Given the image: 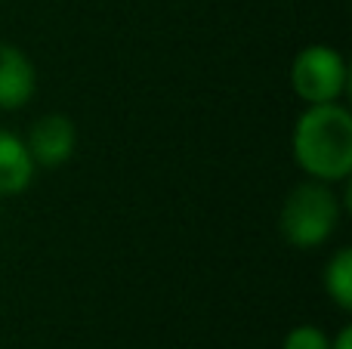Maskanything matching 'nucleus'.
I'll return each instance as SVG.
<instances>
[{
  "mask_svg": "<svg viewBox=\"0 0 352 349\" xmlns=\"http://www.w3.org/2000/svg\"><path fill=\"white\" fill-rule=\"evenodd\" d=\"M294 158L316 179H343L352 167V117L334 102L309 105L294 127Z\"/></svg>",
  "mask_w": 352,
  "mask_h": 349,
  "instance_id": "1",
  "label": "nucleus"
},
{
  "mask_svg": "<svg viewBox=\"0 0 352 349\" xmlns=\"http://www.w3.org/2000/svg\"><path fill=\"white\" fill-rule=\"evenodd\" d=\"M340 210H337V198L331 195L324 185L306 183L287 195L285 207H281L278 226L291 245L297 247H316L334 232Z\"/></svg>",
  "mask_w": 352,
  "mask_h": 349,
  "instance_id": "2",
  "label": "nucleus"
},
{
  "mask_svg": "<svg viewBox=\"0 0 352 349\" xmlns=\"http://www.w3.org/2000/svg\"><path fill=\"white\" fill-rule=\"evenodd\" d=\"M291 84L297 96H303L309 105L334 102L346 84V65H343L337 49L324 47V43H312V47L300 49L294 59Z\"/></svg>",
  "mask_w": 352,
  "mask_h": 349,
  "instance_id": "3",
  "label": "nucleus"
},
{
  "mask_svg": "<svg viewBox=\"0 0 352 349\" xmlns=\"http://www.w3.org/2000/svg\"><path fill=\"white\" fill-rule=\"evenodd\" d=\"M74 139H78L74 124L68 121L65 115H47L31 127L28 146L25 148H28L31 161H37V164H43V167H56L72 158Z\"/></svg>",
  "mask_w": 352,
  "mask_h": 349,
  "instance_id": "4",
  "label": "nucleus"
},
{
  "mask_svg": "<svg viewBox=\"0 0 352 349\" xmlns=\"http://www.w3.org/2000/svg\"><path fill=\"white\" fill-rule=\"evenodd\" d=\"M34 93V65L12 43H0V109H22Z\"/></svg>",
  "mask_w": 352,
  "mask_h": 349,
  "instance_id": "5",
  "label": "nucleus"
},
{
  "mask_svg": "<svg viewBox=\"0 0 352 349\" xmlns=\"http://www.w3.org/2000/svg\"><path fill=\"white\" fill-rule=\"evenodd\" d=\"M31 170H34V161H31L25 142L0 130V195L22 192L31 183Z\"/></svg>",
  "mask_w": 352,
  "mask_h": 349,
  "instance_id": "6",
  "label": "nucleus"
},
{
  "mask_svg": "<svg viewBox=\"0 0 352 349\" xmlns=\"http://www.w3.org/2000/svg\"><path fill=\"white\" fill-rule=\"evenodd\" d=\"M324 284H328L331 297H334L343 309L352 306V251L349 247L337 251V257L328 263V269H324Z\"/></svg>",
  "mask_w": 352,
  "mask_h": 349,
  "instance_id": "7",
  "label": "nucleus"
},
{
  "mask_svg": "<svg viewBox=\"0 0 352 349\" xmlns=\"http://www.w3.org/2000/svg\"><path fill=\"white\" fill-rule=\"evenodd\" d=\"M285 349H331V340L318 328L300 325L285 337Z\"/></svg>",
  "mask_w": 352,
  "mask_h": 349,
  "instance_id": "8",
  "label": "nucleus"
},
{
  "mask_svg": "<svg viewBox=\"0 0 352 349\" xmlns=\"http://www.w3.org/2000/svg\"><path fill=\"white\" fill-rule=\"evenodd\" d=\"M331 349H352V331H340V337H337V344H331Z\"/></svg>",
  "mask_w": 352,
  "mask_h": 349,
  "instance_id": "9",
  "label": "nucleus"
}]
</instances>
